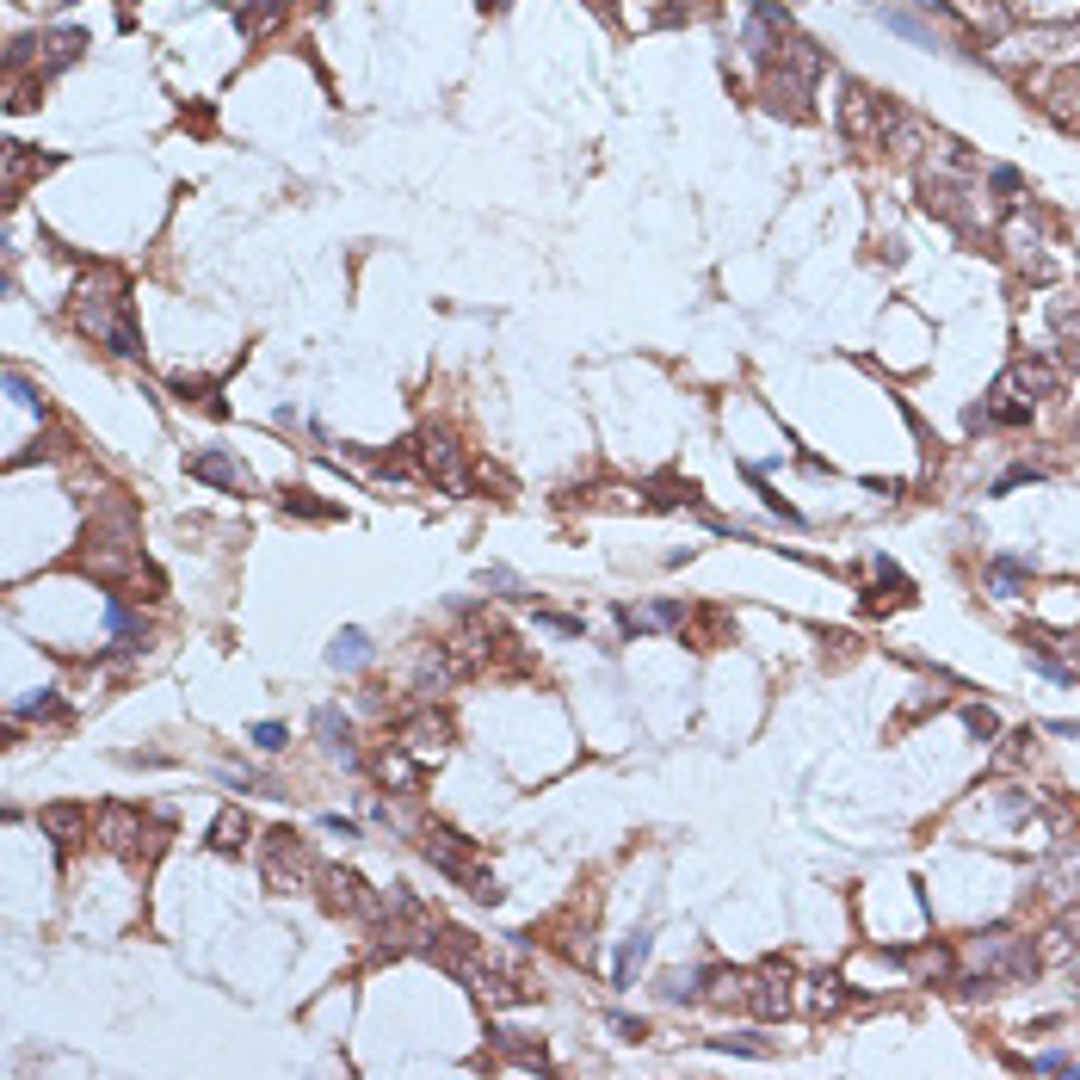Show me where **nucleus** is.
Listing matches in <instances>:
<instances>
[{
	"label": "nucleus",
	"mask_w": 1080,
	"mask_h": 1080,
	"mask_svg": "<svg viewBox=\"0 0 1080 1080\" xmlns=\"http://www.w3.org/2000/svg\"><path fill=\"white\" fill-rule=\"evenodd\" d=\"M1031 667L1043 673V679H1056V686H1068V679H1080L1068 661H1056V655H1043V648H1031Z\"/></svg>",
	"instance_id": "41"
},
{
	"label": "nucleus",
	"mask_w": 1080,
	"mask_h": 1080,
	"mask_svg": "<svg viewBox=\"0 0 1080 1080\" xmlns=\"http://www.w3.org/2000/svg\"><path fill=\"white\" fill-rule=\"evenodd\" d=\"M1031 809H1037V803H1031V790H1019V784H1006V790H1000V815H1006V821H1025Z\"/></svg>",
	"instance_id": "40"
},
{
	"label": "nucleus",
	"mask_w": 1080,
	"mask_h": 1080,
	"mask_svg": "<svg viewBox=\"0 0 1080 1080\" xmlns=\"http://www.w3.org/2000/svg\"><path fill=\"white\" fill-rule=\"evenodd\" d=\"M371 655H377V642H371L365 630H352V624L328 642V667H334V673H358V667H371Z\"/></svg>",
	"instance_id": "21"
},
{
	"label": "nucleus",
	"mask_w": 1080,
	"mask_h": 1080,
	"mask_svg": "<svg viewBox=\"0 0 1080 1080\" xmlns=\"http://www.w3.org/2000/svg\"><path fill=\"white\" fill-rule=\"evenodd\" d=\"M44 167H56V155H31L25 142H7V179H0V186H7V204H19L25 198V186H31V173H44Z\"/></svg>",
	"instance_id": "19"
},
{
	"label": "nucleus",
	"mask_w": 1080,
	"mask_h": 1080,
	"mask_svg": "<svg viewBox=\"0 0 1080 1080\" xmlns=\"http://www.w3.org/2000/svg\"><path fill=\"white\" fill-rule=\"evenodd\" d=\"M1031 1068H1037V1074H1080V1056H1062V1050H1043V1056H1031Z\"/></svg>",
	"instance_id": "42"
},
{
	"label": "nucleus",
	"mask_w": 1080,
	"mask_h": 1080,
	"mask_svg": "<svg viewBox=\"0 0 1080 1080\" xmlns=\"http://www.w3.org/2000/svg\"><path fill=\"white\" fill-rule=\"evenodd\" d=\"M1043 476H1050L1043 463H1013L1006 476H994V482H988V494H1013V488H1025V482H1043Z\"/></svg>",
	"instance_id": "35"
},
{
	"label": "nucleus",
	"mask_w": 1080,
	"mask_h": 1080,
	"mask_svg": "<svg viewBox=\"0 0 1080 1080\" xmlns=\"http://www.w3.org/2000/svg\"><path fill=\"white\" fill-rule=\"evenodd\" d=\"M821 50L809 44V38H790L784 50H778V62H766L760 68V99H766V112H778V118H790V124H809L815 118V105H809V93H815V81H821Z\"/></svg>",
	"instance_id": "2"
},
{
	"label": "nucleus",
	"mask_w": 1080,
	"mask_h": 1080,
	"mask_svg": "<svg viewBox=\"0 0 1080 1080\" xmlns=\"http://www.w3.org/2000/svg\"><path fill=\"white\" fill-rule=\"evenodd\" d=\"M284 513H297V519H340L334 500H315V494H303V488L284 494Z\"/></svg>",
	"instance_id": "34"
},
{
	"label": "nucleus",
	"mask_w": 1080,
	"mask_h": 1080,
	"mask_svg": "<svg viewBox=\"0 0 1080 1080\" xmlns=\"http://www.w3.org/2000/svg\"><path fill=\"white\" fill-rule=\"evenodd\" d=\"M1025 581H1031V556H988L982 562V587L994 599H1019Z\"/></svg>",
	"instance_id": "18"
},
{
	"label": "nucleus",
	"mask_w": 1080,
	"mask_h": 1080,
	"mask_svg": "<svg viewBox=\"0 0 1080 1080\" xmlns=\"http://www.w3.org/2000/svg\"><path fill=\"white\" fill-rule=\"evenodd\" d=\"M710 982H723V969H667V976L655 982V994L667 1006H686V1000H704Z\"/></svg>",
	"instance_id": "20"
},
{
	"label": "nucleus",
	"mask_w": 1080,
	"mask_h": 1080,
	"mask_svg": "<svg viewBox=\"0 0 1080 1080\" xmlns=\"http://www.w3.org/2000/svg\"><path fill=\"white\" fill-rule=\"evenodd\" d=\"M402 747L408 753H445L451 747V723L439 710H414V716H402Z\"/></svg>",
	"instance_id": "16"
},
{
	"label": "nucleus",
	"mask_w": 1080,
	"mask_h": 1080,
	"mask_svg": "<svg viewBox=\"0 0 1080 1080\" xmlns=\"http://www.w3.org/2000/svg\"><path fill=\"white\" fill-rule=\"evenodd\" d=\"M747 1006L760 1019H784L790 1006H797V988H790V976H778V963H766L760 976H753V988H747Z\"/></svg>",
	"instance_id": "13"
},
{
	"label": "nucleus",
	"mask_w": 1080,
	"mask_h": 1080,
	"mask_svg": "<svg viewBox=\"0 0 1080 1080\" xmlns=\"http://www.w3.org/2000/svg\"><path fill=\"white\" fill-rule=\"evenodd\" d=\"M68 315L87 340H99L112 358H142V328H136V297H130V278L118 266H87L75 297H68Z\"/></svg>",
	"instance_id": "1"
},
{
	"label": "nucleus",
	"mask_w": 1080,
	"mask_h": 1080,
	"mask_svg": "<svg viewBox=\"0 0 1080 1080\" xmlns=\"http://www.w3.org/2000/svg\"><path fill=\"white\" fill-rule=\"evenodd\" d=\"M1050 735H1062V741H1080V723H1068V716H1056V723H1043Z\"/></svg>",
	"instance_id": "48"
},
{
	"label": "nucleus",
	"mask_w": 1080,
	"mask_h": 1080,
	"mask_svg": "<svg viewBox=\"0 0 1080 1080\" xmlns=\"http://www.w3.org/2000/svg\"><path fill=\"white\" fill-rule=\"evenodd\" d=\"M186 470H192V482H210V488H229V494H247L254 488V476H247V463L241 457H229V451H192L186 457Z\"/></svg>",
	"instance_id": "11"
},
{
	"label": "nucleus",
	"mask_w": 1080,
	"mask_h": 1080,
	"mask_svg": "<svg viewBox=\"0 0 1080 1080\" xmlns=\"http://www.w3.org/2000/svg\"><path fill=\"white\" fill-rule=\"evenodd\" d=\"M1031 93H1037V105H1043V112H1050L1056 124L1080 130V62H1062L1056 75H1043Z\"/></svg>",
	"instance_id": "8"
},
{
	"label": "nucleus",
	"mask_w": 1080,
	"mask_h": 1080,
	"mask_svg": "<svg viewBox=\"0 0 1080 1080\" xmlns=\"http://www.w3.org/2000/svg\"><path fill=\"white\" fill-rule=\"evenodd\" d=\"M877 254H883V260H889V266H902V260H908V241H902V235H889V241H883V247H877Z\"/></svg>",
	"instance_id": "47"
},
{
	"label": "nucleus",
	"mask_w": 1080,
	"mask_h": 1080,
	"mask_svg": "<svg viewBox=\"0 0 1080 1080\" xmlns=\"http://www.w3.org/2000/svg\"><path fill=\"white\" fill-rule=\"evenodd\" d=\"M105 630H112V648H105V661H118V655H142L149 648V618L124 599V593H112L105 599Z\"/></svg>",
	"instance_id": "9"
},
{
	"label": "nucleus",
	"mask_w": 1080,
	"mask_h": 1080,
	"mask_svg": "<svg viewBox=\"0 0 1080 1080\" xmlns=\"http://www.w3.org/2000/svg\"><path fill=\"white\" fill-rule=\"evenodd\" d=\"M284 13H291V0H260V7H235V25H241V38H266Z\"/></svg>",
	"instance_id": "25"
},
{
	"label": "nucleus",
	"mask_w": 1080,
	"mask_h": 1080,
	"mask_svg": "<svg viewBox=\"0 0 1080 1080\" xmlns=\"http://www.w3.org/2000/svg\"><path fill=\"white\" fill-rule=\"evenodd\" d=\"M1025 753H1031V729H1019V735H1006V753H1000V760H1006V766H1019V760H1025Z\"/></svg>",
	"instance_id": "45"
},
{
	"label": "nucleus",
	"mask_w": 1080,
	"mask_h": 1080,
	"mask_svg": "<svg viewBox=\"0 0 1080 1080\" xmlns=\"http://www.w3.org/2000/svg\"><path fill=\"white\" fill-rule=\"evenodd\" d=\"M38 827L68 852V846H81V840L93 834V809H81V803H50V809H38Z\"/></svg>",
	"instance_id": "14"
},
{
	"label": "nucleus",
	"mask_w": 1080,
	"mask_h": 1080,
	"mask_svg": "<svg viewBox=\"0 0 1080 1080\" xmlns=\"http://www.w3.org/2000/svg\"><path fill=\"white\" fill-rule=\"evenodd\" d=\"M0 389H7V395H13V402L25 408V414H44V408H50V402H44V389H38V383H31V377H25L19 365H7V371H0Z\"/></svg>",
	"instance_id": "27"
},
{
	"label": "nucleus",
	"mask_w": 1080,
	"mask_h": 1080,
	"mask_svg": "<svg viewBox=\"0 0 1080 1080\" xmlns=\"http://www.w3.org/2000/svg\"><path fill=\"white\" fill-rule=\"evenodd\" d=\"M605 1025H611V1031H618L624 1043H636V1037H648V1025H642V1019H630V1013H611Z\"/></svg>",
	"instance_id": "44"
},
{
	"label": "nucleus",
	"mask_w": 1080,
	"mask_h": 1080,
	"mask_svg": "<svg viewBox=\"0 0 1080 1080\" xmlns=\"http://www.w3.org/2000/svg\"><path fill=\"white\" fill-rule=\"evenodd\" d=\"M420 476L445 482V488H463V457L451 445V432H426V439H420Z\"/></svg>",
	"instance_id": "12"
},
{
	"label": "nucleus",
	"mask_w": 1080,
	"mask_h": 1080,
	"mask_svg": "<svg viewBox=\"0 0 1080 1080\" xmlns=\"http://www.w3.org/2000/svg\"><path fill=\"white\" fill-rule=\"evenodd\" d=\"M7 716H13V723H25V716H68V704H62V692H56V686H44L38 698H19Z\"/></svg>",
	"instance_id": "32"
},
{
	"label": "nucleus",
	"mask_w": 1080,
	"mask_h": 1080,
	"mask_svg": "<svg viewBox=\"0 0 1080 1080\" xmlns=\"http://www.w3.org/2000/svg\"><path fill=\"white\" fill-rule=\"evenodd\" d=\"M611 624H618V636L624 642H642V636H655L661 624H655V611H636V605H611Z\"/></svg>",
	"instance_id": "28"
},
{
	"label": "nucleus",
	"mask_w": 1080,
	"mask_h": 1080,
	"mask_svg": "<svg viewBox=\"0 0 1080 1080\" xmlns=\"http://www.w3.org/2000/svg\"><path fill=\"white\" fill-rule=\"evenodd\" d=\"M87 574H99V581H130V574L142 568V550H136V513L124 507V500H112L105 513H93L87 537H81V556H75Z\"/></svg>",
	"instance_id": "3"
},
{
	"label": "nucleus",
	"mask_w": 1080,
	"mask_h": 1080,
	"mask_svg": "<svg viewBox=\"0 0 1080 1080\" xmlns=\"http://www.w3.org/2000/svg\"><path fill=\"white\" fill-rule=\"evenodd\" d=\"M686 618H692V611L679 605V599H655V624H661V630H686Z\"/></svg>",
	"instance_id": "43"
},
{
	"label": "nucleus",
	"mask_w": 1080,
	"mask_h": 1080,
	"mask_svg": "<svg viewBox=\"0 0 1080 1080\" xmlns=\"http://www.w3.org/2000/svg\"><path fill=\"white\" fill-rule=\"evenodd\" d=\"M710 1050H723V1056H772V1043L760 1031H735V1037H710Z\"/></svg>",
	"instance_id": "33"
},
{
	"label": "nucleus",
	"mask_w": 1080,
	"mask_h": 1080,
	"mask_svg": "<svg viewBox=\"0 0 1080 1080\" xmlns=\"http://www.w3.org/2000/svg\"><path fill=\"white\" fill-rule=\"evenodd\" d=\"M247 840H254V821H247L241 809H223V815H216V827H210V846H216V852H241Z\"/></svg>",
	"instance_id": "24"
},
{
	"label": "nucleus",
	"mask_w": 1080,
	"mask_h": 1080,
	"mask_svg": "<svg viewBox=\"0 0 1080 1080\" xmlns=\"http://www.w3.org/2000/svg\"><path fill=\"white\" fill-rule=\"evenodd\" d=\"M963 729L976 735V741H994V735H1000V716H994L988 704H969V710H963Z\"/></svg>",
	"instance_id": "37"
},
{
	"label": "nucleus",
	"mask_w": 1080,
	"mask_h": 1080,
	"mask_svg": "<svg viewBox=\"0 0 1080 1080\" xmlns=\"http://www.w3.org/2000/svg\"><path fill=\"white\" fill-rule=\"evenodd\" d=\"M840 1000H846V982H840V976H809V982L797 988V1006H803V1013H815V1019L834 1013Z\"/></svg>",
	"instance_id": "23"
},
{
	"label": "nucleus",
	"mask_w": 1080,
	"mask_h": 1080,
	"mask_svg": "<svg viewBox=\"0 0 1080 1080\" xmlns=\"http://www.w3.org/2000/svg\"><path fill=\"white\" fill-rule=\"evenodd\" d=\"M476 7H482V13H507V0H476Z\"/></svg>",
	"instance_id": "50"
},
{
	"label": "nucleus",
	"mask_w": 1080,
	"mask_h": 1080,
	"mask_svg": "<svg viewBox=\"0 0 1080 1080\" xmlns=\"http://www.w3.org/2000/svg\"><path fill=\"white\" fill-rule=\"evenodd\" d=\"M321 902L334 914H358V920H383V895L358 877V871H340V864H321Z\"/></svg>",
	"instance_id": "6"
},
{
	"label": "nucleus",
	"mask_w": 1080,
	"mask_h": 1080,
	"mask_svg": "<svg viewBox=\"0 0 1080 1080\" xmlns=\"http://www.w3.org/2000/svg\"><path fill=\"white\" fill-rule=\"evenodd\" d=\"M247 741H254L260 753H284V747H291V729H284V723H254Z\"/></svg>",
	"instance_id": "38"
},
{
	"label": "nucleus",
	"mask_w": 1080,
	"mask_h": 1080,
	"mask_svg": "<svg viewBox=\"0 0 1080 1080\" xmlns=\"http://www.w3.org/2000/svg\"><path fill=\"white\" fill-rule=\"evenodd\" d=\"M93 840H99L105 852H124V858L142 864V858H149V852H142V840H149V821H142L130 803H105V809L93 815Z\"/></svg>",
	"instance_id": "7"
},
{
	"label": "nucleus",
	"mask_w": 1080,
	"mask_h": 1080,
	"mask_svg": "<svg viewBox=\"0 0 1080 1080\" xmlns=\"http://www.w3.org/2000/svg\"><path fill=\"white\" fill-rule=\"evenodd\" d=\"M321 827H328V834H334V840H358V827H352L346 815H321Z\"/></svg>",
	"instance_id": "46"
},
{
	"label": "nucleus",
	"mask_w": 1080,
	"mask_h": 1080,
	"mask_svg": "<svg viewBox=\"0 0 1080 1080\" xmlns=\"http://www.w3.org/2000/svg\"><path fill=\"white\" fill-rule=\"evenodd\" d=\"M537 630H550V636H587V618H568V611H544V605H537Z\"/></svg>",
	"instance_id": "36"
},
{
	"label": "nucleus",
	"mask_w": 1080,
	"mask_h": 1080,
	"mask_svg": "<svg viewBox=\"0 0 1080 1080\" xmlns=\"http://www.w3.org/2000/svg\"><path fill=\"white\" fill-rule=\"evenodd\" d=\"M1006 383H1013L1025 402H1037V395H1056V389H1062V365H1056V358H1013Z\"/></svg>",
	"instance_id": "15"
},
{
	"label": "nucleus",
	"mask_w": 1080,
	"mask_h": 1080,
	"mask_svg": "<svg viewBox=\"0 0 1080 1080\" xmlns=\"http://www.w3.org/2000/svg\"><path fill=\"white\" fill-rule=\"evenodd\" d=\"M648 957H655V926H636L630 939L618 945V957H611V988H636Z\"/></svg>",
	"instance_id": "17"
},
{
	"label": "nucleus",
	"mask_w": 1080,
	"mask_h": 1080,
	"mask_svg": "<svg viewBox=\"0 0 1080 1080\" xmlns=\"http://www.w3.org/2000/svg\"><path fill=\"white\" fill-rule=\"evenodd\" d=\"M988 186H994L1006 204H1013V198L1025 192V173H1019V167H988Z\"/></svg>",
	"instance_id": "39"
},
{
	"label": "nucleus",
	"mask_w": 1080,
	"mask_h": 1080,
	"mask_svg": "<svg viewBox=\"0 0 1080 1080\" xmlns=\"http://www.w3.org/2000/svg\"><path fill=\"white\" fill-rule=\"evenodd\" d=\"M476 581H482V593H494V599H531V593H525V581H519L513 568H500V562H488V568L476 574Z\"/></svg>",
	"instance_id": "30"
},
{
	"label": "nucleus",
	"mask_w": 1080,
	"mask_h": 1080,
	"mask_svg": "<svg viewBox=\"0 0 1080 1080\" xmlns=\"http://www.w3.org/2000/svg\"><path fill=\"white\" fill-rule=\"evenodd\" d=\"M1000 241H1006V254H1019V260L1031 254V260H1037V247H1043V229H1037V223H1025V210H1019L1013 223H1006V235H1000Z\"/></svg>",
	"instance_id": "29"
},
{
	"label": "nucleus",
	"mask_w": 1080,
	"mask_h": 1080,
	"mask_svg": "<svg viewBox=\"0 0 1080 1080\" xmlns=\"http://www.w3.org/2000/svg\"><path fill=\"white\" fill-rule=\"evenodd\" d=\"M895 118H902V112H895L883 93H871L864 81L840 75V136L846 142H883Z\"/></svg>",
	"instance_id": "5"
},
{
	"label": "nucleus",
	"mask_w": 1080,
	"mask_h": 1080,
	"mask_svg": "<svg viewBox=\"0 0 1080 1080\" xmlns=\"http://www.w3.org/2000/svg\"><path fill=\"white\" fill-rule=\"evenodd\" d=\"M377 772H383V784H395V790H408V784L420 778V766H414V760H408V753H402V741H395V747H383V760H377Z\"/></svg>",
	"instance_id": "31"
},
{
	"label": "nucleus",
	"mask_w": 1080,
	"mask_h": 1080,
	"mask_svg": "<svg viewBox=\"0 0 1080 1080\" xmlns=\"http://www.w3.org/2000/svg\"><path fill=\"white\" fill-rule=\"evenodd\" d=\"M1043 889L1050 895H1080V846H1056L1043 864Z\"/></svg>",
	"instance_id": "22"
},
{
	"label": "nucleus",
	"mask_w": 1080,
	"mask_h": 1080,
	"mask_svg": "<svg viewBox=\"0 0 1080 1080\" xmlns=\"http://www.w3.org/2000/svg\"><path fill=\"white\" fill-rule=\"evenodd\" d=\"M186 130H198V136H210V112L198 105V112H186Z\"/></svg>",
	"instance_id": "49"
},
{
	"label": "nucleus",
	"mask_w": 1080,
	"mask_h": 1080,
	"mask_svg": "<svg viewBox=\"0 0 1080 1080\" xmlns=\"http://www.w3.org/2000/svg\"><path fill=\"white\" fill-rule=\"evenodd\" d=\"M883 25H889V31H902V38H914L920 50H945L939 31H932L926 19H914V13H902V7H889V13H883Z\"/></svg>",
	"instance_id": "26"
},
{
	"label": "nucleus",
	"mask_w": 1080,
	"mask_h": 1080,
	"mask_svg": "<svg viewBox=\"0 0 1080 1080\" xmlns=\"http://www.w3.org/2000/svg\"><path fill=\"white\" fill-rule=\"evenodd\" d=\"M260 864H266V883L278 889V895H297V889H309V883H321V864H315V852L291 834V827H272L266 834V846H260Z\"/></svg>",
	"instance_id": "4"
},
{
	"label": "nucleus",
	"mask_w": 1080,
	"mask_h": 1080,
	"mask_svg": "<svg viewBox=\"0 0 1080 1080\" xmlns=\"http://www.w3.org/2000/svg\"><path fill=\"white\" fill-rule=\"evenodd\" d=\"M309 729H315L321 753H334V760H340L346 772H358V766H365V760H358V747H352V716H346L340 704H321V710L309 716Z\"/></svg>",
	"instance_id": "10"
}]
</instances>
